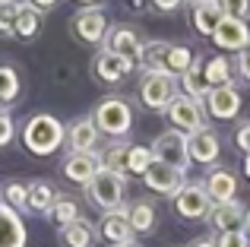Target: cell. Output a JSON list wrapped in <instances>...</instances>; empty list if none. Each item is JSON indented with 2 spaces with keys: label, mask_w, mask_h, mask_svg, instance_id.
Here are the masks:
<instances>
[{
  "label": "cell",
  "mask_w": 250,
  "mask_h": 247,
  "mask_svg": "<svg viewBox=\"0 0 250 247\" xmlns=\"http://www.w3.org/2000/svg\"><path fill=\"white\" fill-rule=\"evenodd\" d=\"M80 3H95V0H80Z\"/></svg>",
  "instance_id": "bcb514c9"
},
{
  "label": "cell",
  "mask_w": 250,
  "mask_h": 247,
  "mask_svg": "<svg viewBox=\"0 0 250 247\" xmlns=\"http://www.w3.org/2000/svg\"><path fill=\"white\" fill-rule=\"evenodd\" d=\"M98 235H102L111 247H127L130 238H133V228H130V209H127V206H121V209H114V212H104Z\"/></svg>",
  "instance_id": "8fae6325"
},
{
  "label": "cell",
  "mask_w": 250,
  "mask_h": 247,
  "mask_svg": "<svg viewBox=\"0 0 250 247\" xmlns=\"http://www.w3.org/2000/svg\"><path fill=\"white\" fill-rule=\"evenodd\" d=\"M19 95V76L13 67H0V105H10Z\"/></svg>",
  "instance_id": "1f68e13d"
},
{
  "label": "cell",
  "mask_w": 250,
  "mask_h": 247,
  "mask_svg": "<svg viewBox=\"0 0 250 247\" xmlns=\"http://www.w3.org/2000/svg\"><path fill=\"white\" fill-rule=\"evenodd\" d=\"M73 32H76V38L85 44H98V41H104L108 38V16H104L102 10H83V13H76V19H73Z\"/></svg>",
  "instance_id": "9c48e42d"
},
{
  "label": "cell",
  "mask_w": 250,
  "mask_h": 247,
  "mask_svg": "<svg viewBox=\"0 0 250 247\" xmlns=\"http://www.w3.org/2000/svg\"><path fill=\"white\" fill-rule=\"evenodd\" d=\"M247 238L250 235H247L244 228H231V231H222L219 241H215V247H250Z\"/></svg>",
  "instance_id": "d590c367"
},
{
  "label": "cell",
  "mask_w": 250,
  "mask_h": 247,
  "mask_svg": "<svg viewBox=\"0 0 250 247\" xmlns=\"http://www.w3.org/2000/svg\"><path fill=\"white\" fill-rule=\"evenodd\" d=\"M92 238H95V231H92V225L85 222V219H76L73 225L61 228L63 247H92Z\"/></svg>",
  "instance_id": "d4e9b609"
},
{
  "label": "cell",
  "mask_w": 250,
  "mask_h": 247,
  "mask_svg": "<svg viewBox=\"0 0 250 247\" xmlns=\"http://www.w3.org/2000/svg\"><path fill=\"white\" fill-rule=\"evenodd\" d=\"M19 10H22V3H16V0H0V35H13Z\"/></svg>",
  "instance_id": "836d02e7"
},
{
  "label": "cell",
  "mask_w": 250,
  "mask_h": 247,
  "mask_svg": "<svg viewBox=\"0 0 250 247\" xmlns=\"http://www.w3.org/2000/svg\"><path fill=\"white\" fill-rule=\"evenodd\" d=\"M152 162H155L152 149H146V146H130V152H127V171H133V174H146Z\"/></svg>",
  "instance_id": "4dcf8cb0"
},
{
  "label": "cell",
  "mask_w": 250,
  "mask_h": 247,
  "mask_svg": "<svg viewBox=\"0 0 250 247\" xmlns=\"http://www.w3.org/2000/svg\"><path fill=\"white\" fill-rule=\"evenodd\" d=\"M152 155H155V162H165V165H174V168H181V171H187V165H190L187 133H181V130H165V133L152 143Z\"/></svg>",
  "instance_id": "5b68a950"
},
{
  "label": "cell",
  "mask_w": 250,
  "mask_h": 247,
  "mask_svg": "<svg viewBox=\"0 0 250 247\" xmlns=\"http://www.w3.org/2000/svg\"><path fill=\"white\" fill-rule=\"evenodd\" d=\"M51 219H54L61 228H67V225H73L76 219H80V209H76V203L70 197H57V203L51 206Z\"/></svg>",
  "instance_id": "f546056e"
},
{
  "label": "cell",
  "mask_w": 250,
  "mask_h": 247,
  "mask_svg": "<svg viewBox=\"0 0 250 247\" xmlns=\"http://www.w3.org/2000/svg\"><path fill=\"white\" fill-rule=\"evenodd\" d=\"M140 95H143V105L146 108H152V111H168L171 102L177 99V76L149 73L140 86Z\"/></svg>",
  "instance_id": "277c9868"
},
{
  "label": "cell",
  "mask_w": 250,
  "mask_h": 247,
  "mask_svg": "<svg viewBox=\"0 0 250 247\" xmlns=\"http://www.w3.org/2000/svg\"><path fill=\"white\" fill-rule=\"evenodd\" d=\"M6 203L13 209H29V187L25 184H10L6 187Z\"/></svg>",
  "instance_id": "e575fe53"
},
{
  "label": "cell",
  "mask_w": 250,
  "mask_h": 247,
  "mask_svg": "<svg viewBox=\"0 0 250 247\" xmlns=\"http://www.w3.org/2000/svg\"><path fill=\"white\" fill-rule=\"evenodd\" d=\"M143 178H146V187H149V190L165 193V197H177V193H181V187L187 184L181 168L165 165V162H152V165H149V171L143 174Z\"/></svg>",
  "instance_id": "52a82bcc"
},
{
  "label": "cell",
  "mask_w": 250,
  "mask_h": 247,
  "mask_svg": "<svg viewBox=\"0 0 250 247\" xmlns=\"http://www.w3.org/2000/svg\"><path fill=\"white\" fill-rule=\"evenodd\" d=\"M206 193L212 203H228V200H234V193H238V178H234L228 168H215V171H209L206 178Z\"/></svg>",
  "instance_id": "ac0fdd59"
},
{
  "label": "cell",
  "mask_w": 250,
  "mask_h": 247,
  "mask_svg": "<svg viewBox=\"0 0 250 247\" xmlns=\"http://www.w3.org/2000/svg\"><path fill=\"white\" fill-rule=\"evenodd\" d=\"M238 146H241V149H247V152H250V121H247L244 127L238 130Z\"/></svg>",
  "instance_id": "60d3db41"
},
{
  "label": "cell",
  "mask_w": 250,
  "mask_h": 247,
  "mask_svg": "<svg viewBox=\"0 0 250 247\" xmlns=\"http://www.w3.org/2000/svg\"><path fill=\"white\" fill-rule=\"evenodd\" d=\"M152 225H155V209H152L149 203L130 206V228H133V231H140V235H149V231H152Z\"/></svg>",
  "instance_id": "f1b7e54d"
},
{
  "label": "cell",
  "mask_w": 250,
  "mask_h": 247,
  "mask_svg": "<svg viewBox=\"0 0 250 247\" xmlns=\"http://www.w3.org/2000/svg\"><path fill=\"white\" fill-rule=\"evenodd\" d=\"M219 3H222V13L234 19H244L250 13V0H219Z\"/></svg>",
  "instance_id": "8d00e7d4"
},
{
  "label": "cell",
  "mask_w": 250,
  "mask_h": 247,
  "mask_svg": "<svg viewBox=\"0 0 250 247\" xmlns=\"http://www.w3.org/2000/svg\"><path fill=\"white\" fill-rule=\"evenodd\" d=\"M238 70H241V76H244V80H250V44L238 51Z\"/></svg>",
  "instance_id": "f35d334b"
},
{
  "label": "cell",
  "mask_w": 250,
  "mask_h": 247,
  "mask_svg": "<svg viewBox=\"0 0 250 247\" xmlns=\"http://www.w3.org/2000/svg\"><path fill=\"white\" fill-rule=\"evenodd\" d=\"M127 247H133V244H127Z\"/></svg>",
  "instance_id": "7dc6e473"
},
{
  "label": "cell",
  "mask_w": 250,
  "mask_h": 247,
  "mask_svg": "<svg viewBox=\"0 0 250 247\" xmlns=\"http://www.w3.org/2000/svg\"><path fill=\"white\" fill-rule=\"evenodd\" d=\"M155 3V10H162V13H171V10H177V6L184 3V0H152Z\"/></svg>",
  "instance_id": "b9f144b4"
},
{
  "label": "cell",
  "mask_w": 250,
  "mask_h": 247,
  "mask_svg": "<svg viewBox=\"0 0 250 247\" xmlns=\"http://www.w3.org/2000/svg\"><path fill=\"white\" fill-rule=\"evenodd\" d=\"M102 171V159L98 152H70V159L63 162V174H67L73 184L89 187V181Z\"/></svg>",
  "instance_id": "4fadbf2b"
},
{
  "label": "cell",
  "mask_w": 250,
  "mask_h": 247,
  "mask_svg": "<svg viewBox=\"0 0 250 247\" xmlns=\"http://www.w3.org/2000/svg\"><path fill=\"white\" fill-rule=\"evenodd\" d=\"M206 111L219 121H231L234 114L241 111V95L234 86H219V89H209V95L203 99Z\"/></svg>",
  "instance_id": "7c38bea8"
},
{
  "label": "cell",
  "mask_w": 250,
  "mask_h": 247,
  "mask_svg": "<svg viewBox=\"0 0 250 247\" xmlns=\"http://www.w3.org/2000/svg\"><path fill=\"white\" fill-rule=\"evenodd\" d=\"M92 121H95L98 133H108V136H127L130 127H133V111H130V105L124 99H104L102 105L95 108V114H92Z\"/></svg>",
  "instance_id": "7a4b0ae2"
},
{
  "label": "cell",
  "mask_w": 250,
  "mask_h": 247,
  "mask_svg": "<svg viewBox=\"0 0 250 247\" xmlns=\"http://www.w3.org/2000/svg\"><path fill=\"white\" fill-rule=\"evenodd\" d=\"M193 247H215V241H200V244H193Z\"/></svg>",
  "instance_id": "ee69618b"
},
{
  "label": "cell",
  "mask_w": 250,
  "mask_h": 247,
  "mask_svg": "<svg viewBox=\"0 0 250 247\" xmlns=\"http://www.w3.org/2000/svg\"><path fill=\"white\" fill-rule=\"evenodd\" d=\"M10 140H13V121H10V114L0 108V146H6Z\"/></svg>",
  "instance_id": "74e56055"
},
{
  "label": "cell",
  "mask_w": 250,
  "mask_h": 247,
  "mask_svg": "<svg viewBox=\"0 0 250 247\" xmlns=\"http://www.w3.org/2000/svg\"><path fill=\"white\" fill-rule=\"evenodd\" d=\"M104 51H114V54H121V57L136 61V57H140V51H143V41H140V35H136L133 29L117 25V29H111L108 38H104Z\"/></svg>",
  "instance_id": "2e32d148"
},
{
  "label": "cell",
  "mask_w": 250,
  "mask_h": 247,
  "mask_svg": "<svg viewBox=\"0 0 250 247\" xmlns=\"http://www.w3.org/2000/svg\"><path fill=\"white\" fill-rule=\"evenodd\" d=\"M168 118L181 133H196V130H206V114H203V102L190 99V95H177L168 108Z\"/></svg>",
  "instance_id": "8992f818"
},
{
  "label": "cell",
  "mask_w": 250,
  "mask_h": 247,
  "mask_svg": "<svg viewBox=\"0 0 250 247\" xmlns=\"http://www.w3.org/2000/svg\"><path fill=\"white\" fill-rule=\"evenodd\" d=\"M25 6H32V10L44 13V10H54V6H57V0H25Z\"/></svg>",
  "instance_id": "ab89813d"
},
{
  "label": "cell",
  "mask_w": 250,
  "mask_h": 247,
  "mask_svg": "<svg viewBox=\"0 0 250 247\" xmlns=\"http://www.w3.org/2000/svg\"><path fill=\"white\" fill-rule=\"evenodd\" d=\"M133 63L136 61L121 57V54H114V51H102V54L95 57V76L104 80V82H117V80H124V76L133 70Z\"/></svg>",
  "instance_id": "e0dca14e"
},
{
  "label": "cell",
  "mask_w": 250,
  "mask_h": 247,
  "mask_svg": "<svg viewBox=\"0 0 250 247\" xmlns=\"http://www.w3.org/2000/svg\"><path fill=\"white\" fill-rule=\"evenodd\" d=\"M57 203V193L51 184H44V181H35V184L29 187V209L32 212H51V206Z\"/></svg>",
  "instance_id": "484cf974"
},
{
  "label": "cell",
  "mask_w": 250,
  "mask_h": 247,
  "mask_svg": "<svg viewBox=\"0 0 250 247\" xmlns=\"http://www.w3.org/2000/svg\"><path fill=\"white\" fill-rule=\"evenodd\" d=\"M127 152L130 146H121V143H111L98 159H102V168L104 171H114V174H124L127 171Z\"/></svg>",
  "instance_id": "4316f807"
},
{
  "label": "cell",
  "mask_w": 250,
  "mask_h": 247,
  "mask_svg": "<svg viewBox=\"0 0 250 247\" xmlns=\"http://www.w3.org/2000/svg\"><path fill=\"white\" fill-rule=\"evenodd\" d=\"M244 168H247V178H250V152H247V162H244Z\"/></svg>",
  "instance_id": "f6af8a7d"
},
{
  "label": "cell",
  "mask_w": 250,
  "mask_h": 247,
  "mask_svg": "<svg viewBox=\"0 0 250 247\" xmlns=\"http://www.w3.org/2000/svg\"><path fill=\"white\" fill-rule=\"evenodd\" d=\"M0 247H25V225L10 203H0Z\"/></svg>",
  "instance_id": "9a60e30c"
},
{
  "label": "cell",
  "mask_w": 250,
  "mask_h": 247,
  "mask_svg": "<svg viewBox=\"0 0 250 247\" xmlns=\"http://www.w3.org/2000/svg\"><path fill=\"white\" fill-rule=\"evenodd\" d=\"M212 41L219 44L222 51H241L250 44V29L244 19H234V16H222V22L215 25L212 32Z\"/></svg>",
  "instance_id": "30bf717a"
},
{
  "label": "cell",
  "mask_w": 250,
  "mask_h": 247,
  "mask_svg": "<svg viewBox=\"0 0 250 247\" xmlns=\"http://www.w3.org/2000/svg\"><path fill=\"white\" fill-rule=\"evenodd\" d=\"M209 222H212V228H219V231L241 228V222H244V206H241L238 200L212 203V209H209Z\"/></svg>",
  "instance_id": "d6986e66"
},
{
  "label": "cell",
  "mask_w": 250,
  "mask_h": 247,
  "mask_svg": "<svg viewBox=\"0 0 250 247\" xmlns=\"http://www.w3.org/2000/svg\"><path fill=\"white\" fill-rule=\"evenodd\" d=\"M244 225H247L244 231H247V235H250V209H247V216H244Z\"/></svg>",
  "instance_id": "7bdbcfd3"
},
{
  "label": "cell",
  "mask_w": 250,
  "mask_h": 247,
  "mask_svg": "<svg viewBox=\"0 0 250 247\" xmlns=\"http://www.w3.org/2000/svg\"><path fill=\"white\" fill-rule=\"evenodd\" d=\"M203 57H193V63H190V70L181 76L184 80V89H187V95L190 99H196V102H203L209 95V82H206V73H203Z\"/></svg>",
  "instance_id": "603a6c76"
},
{
  "label": "cell",
  "mask_w": 250,
  "mask_h": 247,
  "mask_svg": "<svg viewBox=\"0 0 250 247\" xmlns=\"http://www.w3.org/2000/svg\"><path fill=\"white\" fill-rule=\"evenodd\" d=\"M168 51H171L168 41H149V44H143L136 63H140L143 70H149V73H168Z\"/></svg>",
  "instance_id": "44dd1931"
},
{
  "label": "cell",
  "mask_w": 250,
  "mask_h": 247,
  "mask_svg": "<svg viewBox=\"0 0 250 247\" xmlns=\"http://www.w3.org/2000/svg\"><path fill=\"white\" fill-rule=\"evenodd\" d=\"M67 140H70V149H73V152H92V149H95V143H98L95 121H92V118H80L73 127H70Z\"/></svg>",
  "instance_id": "7402d4cb"
},
{
  "label": "cell",
  "mask_w": 250,
  "mask_h": 247,
  "mask_svg": "<svg viewBox=\"0 0 250 247\" xmlns=\"http://www.w3.org/2000/svg\"><path fill=\"white\" fill-rule=\"evenodd\" d=\"M190 63H193V54H190L187 48L171 44V51H168V73L171 76H184L190 70Z\"/></svg>",
  "instance_id": "d6a6232c"
},
{
  "label": "cell",
  "mask_w": 250,
  "mask_h": 247,
  "mask_svg": "<svg viewBox=\"0 0 250 247\" xmlns=\"http://www.w3.org/2000/svg\"><path fill=\"white\" fill-rule=\"evenodd\" d=\"M222 3L219 0H196L193 3V29L200 32V35H212L215 25L222 22Z\"/></svg>",
  "instance_id": "ffe728a7"
},
{
  "label": "cell",
  "mask_w": 250,
  "mask_h": 247,
  "mask_svg": "<svg viewBox=\"0 0 250 247\" xmlns=\"http://www.w3.org/2000/svg\"><path fill=\"white\" fill-rule=\"evenodd\" d=\"M174 206H177V216L181 219H203L212 209V200H209L203 184H184L181 193L174 197Z\"/></svg>",
  "instance_id": "ba28073f"
},
{
  "label": "cell",
  "mask_w": 250,
  "mask_h": 247,
  "mask_svg": "<svg viewBox=\"0 0 250 247\" xmlns=\"http://www.w3.org/2000/svg\"><path fill=\"white\" fill-rule=\"evenodd\" d=\"M203 73H206V82H209V89L231 86V63H228L222 54L209 57V61L203 63Z\"/></svg>",
  "instance_id": "cb8c5ba5"
},
{
  "label": "cell",
  "mask_w": 250,
  "mask_h": 247,
  "mask_svg": "<svg viewBox=\"0 0 250 247\" xmlns=\"http://www.w3.org/2000/svg\"><path fill=\"white\" fill-rule=\"evenodd\" d=\"M193 3H196V0H193Z\"/></svg>",
  "instance_id": "c3c4849f"
},
{
  "label": "cell",
  "mask_w": 250,
  "mask_h": 247,
  "mask_svg": "<svg viewBox=\"0 0 250 247\" xmlns=\"http://www.w3.org/2000/svg\"><path fill=\"white\" fill-rule=\"evenodd\" d=\"M187 149H190V162H200V165H212L222 152V143L212 130H196L187 136Z\"/></svg>",
  "instance_id": "5bb4252c"
},
{
  "label": "cell",
  "mask_w": 250,
  "mask_h": 247,
  "mask_svg": "<svg viewBox=\"0 0 250 247\" xmlns=\"http://www.w3.org/2000/svg\"><path fill=\"white\" fill-rule=\"evenodd\" d=\"M124 187H127L124 174H114V171H104L102 168V171L89 181L85 193H89V200L95 206H102L104 212H114V209L124 206Z\"/></svg>",
  "instance_id": "3957f363"
},
{
  "label": "cell",
  "mask_w": 250,
  "mask_h": 247,
  "mask_svg": "<svg viewBox=\"0 0 250 247\" xmlns=\"http://www.w3.org/2000/svg\"><path fill=\"white\" fill-rule=\"evenodd\" d=\"M67 140V133H63V124L57 118H51V114H35V118L25 121L22 127V143L29 152L35 155H51L57 152V146Z\"/></svg>",
  "instance_id": "6da1fadb"
},
{
  "label": "cell",
  "mask_w": 250,
  "mask_h": 247,
  "mask_svg": "<svg viewBox=\"0 0 250 247\" xmlns=\"http://www.w3.org/2000/svg\"><path fill=\"white\" fill-rule=\"evenodd\" d=\"M38 25H42V13L22 3V10H19V16H16V25H13V35H19V38H32V35L38 32Z\"/></svg>",
  "instance_id": "83f0119b"
}]
</instances>
